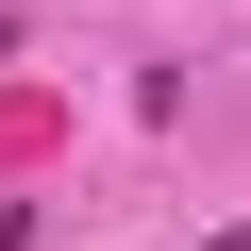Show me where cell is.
<instances>
[{"label":"cell","instance_id":"7a4b0ae2","mask_svg":"<svg viewBox=\"0 0 251 251\" xmlns=\"http://www.w3.org/2000/svg\"><path fill=\"white\" fill-rule=\"evenodd\" d=\"M0 50H17V17H0Z\"/></svg>","mask_w":251,"mask_h":251},{"label":"cell","instance_id":"6da1fadb","mask_svg":"<svg viewBox=\"0 0 251 251\" xmlns=\"http://www.w3.org/2000/svg\"><path fill=\"white\" fill-rule=\"evenodd\" d=\"M218 251H251V218H234V234H218Z\"/></svg>","mask_w":251,"mask_h":251}]
</instances>
